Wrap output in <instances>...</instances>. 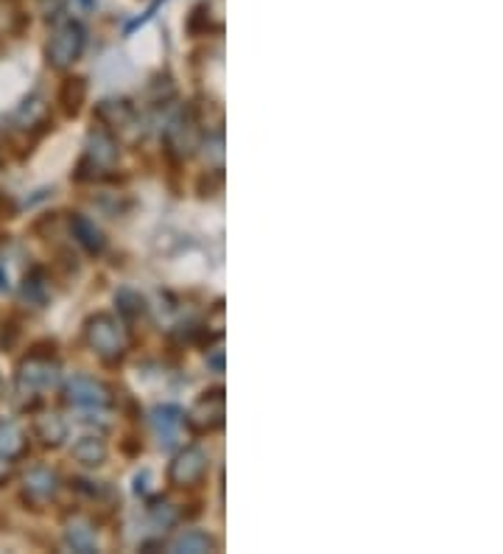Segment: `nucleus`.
Segmentation results:
<instances>
[{
	"mask_svg": "<svg viewBox=\"0 0 503 554\" xmlns=\"http://www.w3.org/2000/svg\"><path fill=\"white\" fill-rule=\"evenodd\" d=\"M25 434L15 423H0V454H6L9 459H17L25 454Z\"/></svg>",
	"mask_w": 503,
	"mask_h": 554,
	"instance_id": "obj_19",
	"label": "nucleus"
},
{
	"mask_svg": "<svg viewBox=\"0 0 503 554\" xmlns=\"http://www.w3.org/2000/svg\"><path fill=\"white\" fill-rule=\"evenodd\" d=\"M65 538H67V546H70L73 551L90 554V551L98 549L96 529H93V524H87V521H73V524L65 529Z\"/></svg>",
	"mask_w": 503,
	"mask_h": 554,
	"instance_id": "obj_16",
	"label": "nucleus"
},
{
	"mask_svg": "<svg viewBox=\"0 0 503 554\" xmlns=\"http://www.w3.org/2000/svg\"><path fill=\"white\" fill-rule=\"evenodd\" d=\"M25 23L17 0H0V31H17Z\"/></svg>",
	"mask_w": 503,
	"mask_h": 554,
	"instance_id": "obj_20",
	"label": "nucleus"
},
{
	"mask_svg": "<svg viewBox=\"0 0 503 554\" xmlns=\"http://www.w3.org/2000/svg\"><path fill=\"white\" fill-rule=\"evenodd\" d=\"M0 392H4V376H0Z\"/></svg>",
	"mask_w": 503,
	"mask_h": 554,
	"instance_id": "obj_26",
	"label": "nucleus"
},
{
	"mask_svg": "<svg viewBox=\"0 0 503 554\" xmlns=\"http://www.w3.org/2000/svg\"><path fill=\"white\" fill-rule=\"evenodd\" d=\"M70 233H73V238L79 241L90 255H101V252L106 249L104 233L96 227V221H90V218L82 216V213H73V216H70Z\"/></svg>",
	"mask_w": 503,
	"mask_h": 554,
	"instance_id": "obj_11",
	"label": "nucleus"
},
{
	"mask_svg": "<svg viewBox=\"0 0 503 554\" xmlns=\"http://www.w3.org/2000/svg\"><path fill=\"white\" fill-rule=\"evenodd\" d=\"M207 470H210L207 454L196 446H190V448L179 451L174 457V462L168 465V482L174 488H196Z\"/></svg>",
	"mask_w": 503,
	"mask_h": 554,
	"instance_id": "obj_5",
	"label": "nucleus"
},
{
	"mask_svg": "<svg viewBox=\"0 0 503 554\" xmlns=\"http://www.w3.org/2000/svg\"><path fill=\"white\" fill-rule=\"evenodd\" d=\"M15 213H17L15 199L6 196V194H0V218H15Z\"/></svg>",
	"mask_w": 503,
	"mask_h": 554,
	"instance_id": "obj_22",
	"label": "nucleus"
},
{
	"mask_svg": "<svg viewBox=\"0 0 503 554\" xmlns=\"http://www.w3.org/2000/svg\"><path fill=\"white\" fill-rule=\"evenodd\" d=\"M151 423H154V428H157V434L163 437L160 442L171 446V442L176 439L179 426H182V412L176 409V406H157V409L151 412Z\"/></svg>",
	"mask_w": 503,
	"mask_h": 554,
	"instance_id": "obj_15",
	"label": "nucleus"
},
{
	"mask_svg": "<svg viewBox=\"0 0 503 554\" xmlns=\"http://www.w3.org/2000/svg\"><path fill=\"white\" fill-rule=\"evenodd\" d=\"M65 403L79 406V409H104V406L112 403V398L101 381H96L90 376H73L65 384Z\"/></svg>",
	"mask_w": 503,
	"mask_h": 554,
	"instance_id": "obj_6",
	"label": "nucleus"
},
{
	"mask_svg": "<svg viewBox=\"0 0 503 554\" xmlns=\"http://www.w3.org/2000/svg\"><path fill=\"white\" fill-rule=\"evenodd\" d=\"M171 549L176 554H205V551H216L218 543L207 532H202V529H190V532L179 535Z\"/></svg>",
	"mask_w": 503,
	"mask_h": 554,
	"instance_id": "obj_17",
	"label": "nucleus"
},
{
	"mask_svg": "<svg viewBox=\"0 0 503 554\" xmlns=\"http://www.w3.org/2000/svg\"><path fill=\"white\" fill-rule=\"evenodd\" d=\"M23 300L28 303V306H36V308H43L45 303H48V297H51V286H48V277H45V269H40V267H34L28 275H25V280H23Z\"/></svg>",
	"mask_w": 503,
	"mask_h": 554,
	"instance_id": "obj_12",
	"label": "nucleus"
},
{
	"mask_svg": "<svg viewBox=\"0 0 503 554\" xmlns=\"http://www.w3.org/2000/svg\"><path fill=\"white\" fill-rule=\"evenodd\" d=\"M87 101V79L85 76H67L59 85V106L67 118H79Z\"/></svg>",
	"mask_w": 503,
	"mask_h": 554,
	"instance_id": "obj_10",
	"label": "nucleus"
},
{
	"mask_svg": "<svg viewBox=\"0 0 503 554\" xmlns=\"http://www.w3.org/2000/svg\"><path fill=\"white\" fill-rule=\"evenodd\" d=\"M12 473H15V462L6 454H0V485H6L12 478Z\"/></svg>",
	"mask_w": 503,
	"mask_h": 554,
	"instance_id": "obj_23",
	"label": "nucleus"
},
{
	"mask_svg": "<svg viewBox=\"0 0 503 554\" xmlns=\"http://www.w3.org/2000/svg\"><path fill=\"white\" fill-rule=\"evenodd\" d=\"M85 45H87L85 25L75 20H62L51 31V40L45 45V59L56 70H67L73 62H79V56L85 54Z\"/></svg>",
	"mask_w": 503,
	"mask_h": 554,
	"instance_id": "obj_1",
	"label": "nucleus"
},
{
	"mask_svg": "<svg viewBox=\"0 0 503 554\" xmlns=\"http://www.w3.org/2000/svg\"><path fill=\"white\" fill-rule=\"evenodd\" d=\"M34 437L40 439L45 448H56V446H62L65 437H67V426L56 415H43V418L34 420Z\"/></svg>",
	"mask_w": 503,
	"mask_h": 554,
	"instance_id": "obj_14",
	"label": "nucleus"
},
{
	"mask_svg": "<svg viewBox=\"0 0 503 554\" xmlns=\"http://www.w3.org/2000/svg\"><path fill=\"white\" fill-rule=\"evenodd\" d=\"M221 185H224L221 168H210V171H205V174L199 176L196 191H199V196H216V194L221 191Z\"/></svg>",
	"mask_w": 503,
	"mask_h": 554,
	"instance_id": "obj_21",
	"label": "nucleus"
},
{
	"mask_svg": "<svg viewBox=\"0 0 503 554\" xmlns=\"http://www.w3.org/2000/svg\"><path fill=\"white\" fill-rule=\"evenodd\" d=\"M85 339H87L90 350L96 356H101L104 361H118L126 348L124 327L112 314H93L85 322Z\"/></svg>",
	"mask_w": 503,
	"mask_h": 554,
	"instance_id": "obj_2",
	"label": "nucleus"
},
{
	"mask_svg": "<svg viewBox=\"0 0 503 554\" xmlns=\"http://www.w3.org/2000/svg\"><path fill=\"white\" fill-rule=\"evenodd\" d=\"M207 364L216 369V373H224V350H218V348H216V350L207 356Z\"/></svg>",
	"mask_w": 503,
	"mask_h": 554,
	"instance_id": "obj_24",
	"label": "nucleus"
},
{
	"mask_svg": "<svg viewBox=\"0 0 503 554\" xmlns=\"http://www.w3.org/2000/svg\"><path fill=\"white\" fill-rule=\"evenodd\" d=\"M59 381V364L54 361V350H31L20 367H17V389L20 392H36V389H48Z\"/></svg>",
	"mask_w": 503,
	"mask_h": 554,
	"instance_id": "obj_3",
	"label": "nucleus"
},
{
	"mask_svg": "<svg viewBox=\"0 0 503 554\" xmlns=\"http://www.w3.org/2000/svg\"><path fill=\"white\" fill-rule=\"evenodd\" d=\"M182 423H187V428L196 434L218 431L224 426V389L216 387V389L205 392L196 403H193V409L182 418Z\"/></svg>",
	"mask_w": 503,
	"mask_h": 554,
	"instance_id": "obj_4",
	"label": "nucleus"
},
{
	"mask_svg": "<svg viewBox=\"0 0 503 554\" xmlns=\"http://www.w3.org/2000/svg\"><path fill=\"white\" fill-rule=\"evenodd\" d=\"M23 490H25V499L36 504L51 501L59 493V476L51 468H31L23 478Z\"/></svg>",
	"mask_w": 503,
	"mask_h": 554,
	"instance_id": "obj_9",
	"label": "nucleus"
},
{
	"mask_svg": "<svg viewBox=\"0 0 503 554\" xmlns=\"http://www.w3.org/2000/svg\"><path fill=\"white\" fill-rule=\"evenodd\" d=\"M96 121L115 135L135 124V106L124 98H106L96 106Z\"/></svg>",
	"mask_w": 503,
	"mask_h": 554,
	"instance_id": "obj_8",
	"label": "nucleus"
},
{
	"mask_svg": "<svg viewBox=\"0 0 503 554\" xmlns=\"http://www.w3.org/2000/svg\"><path fill=\"white\" fill-rule=\"evenodd\" d=\"M199 135H202V129H199L196 118H193L190 113L179 116L166 129V152L171 157H190L199 149Z\"/></svg>",
	"mask_w": 503,
	"mask_h": 554,
	"instance_id": "obj_7",
	"label": "nucleus"
},
{
	"mask_svg": "<svg viewBox=\"0 0 503 554\" xmlns=\"http://www.w3.org/2000/svg\"><path fill=\"white\" fill-rule=\"evenodd\" d=\"M115 306H118V314L126 319V322H135L140 317L148 314V306H146V297L135 288H121L115 294Z\"/></svg>",
	"mask_w": 503,
	"mask_h": 554,
	"instance_id": "obj_18",
	"label": "nucleus"
},
{
	"mask_svg": "<svg viewBox=\"0 0 503 554\" xmlns=\"http://www.w3.org/2000/svg\"><path fill=\"white\" fill-rule=\"evenodd\" d=\"M106 454H109V451H106V442H104L101 437H93V434L82 437V439L73 446V459L82 462V465H87V468L104 465V462H106Z\"/></svg>",
	"mask_w": 503,
	"mask_h": 554,
	"instance_id": "obj_13",
	"label": "nucleus"
},
{
	"mask_svg": "<svg viewBox=\"0 0 503 554\" xmlns=\"http://www.w3.org/2000/svg\"><path fill=\"white\" fill-rule=\"evenodd\" d=\"M9 288H12L9 269H6V264H0V291H9Z\"/></svg>",
	"mask_w": 503,
	"mask_h": 554,
	"instance_id": "obj_25",
	"label": "nucleus"
}]
</instances>
